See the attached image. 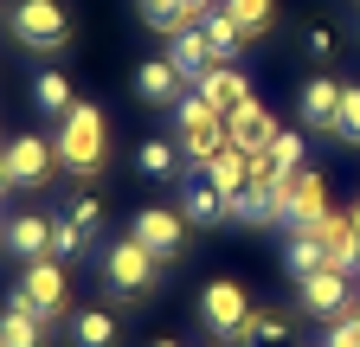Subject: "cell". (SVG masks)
<instances>
[{
  "mask_svg": "<svg viewBox=\"0 0 360 347\" xmlns=\"http://www.w3.org/2000/svg\"><path fill=\"white\" fill-rule=\"evenodd\" d=\"M335 136L347 148H360V84H347L341 91V116H335Z\"/></svg>",
  "mask_w": 360,
  "mask_h": 347,
  "instance_id": "29",
  "label": "cell"
},
{
  "mask_svg": "<svg viewBox=\"0 0 360 347\" xmlns=\"http://www.w3.org/2000/svg\"><path fill=\"white\" fill-rule=\"evenodd\" d=\"M277 206H283V225H290V232L315 225V219L328 212V187H322V174H315V167L283 174V181H277Z\"/></svg>",
  "mask_w": 360,
  "mask_h": 347,
  "instance_id": "7",
  "label": "cell"
},
{
  "mask_svg": "<svg viewBox=\"0 0 360 347\" xmlns=\"http://www.w3.org/2000/svg\"><path fill=\"white\" fill-rule=\"evenodd\" d=\"M296 302H302V315H315V322H341L354 309V277H341V270L296 277Z\"/></svg>",
  "mask_w": 360,
  "mask_h": 347,
  "instance_id": "8",
  "label": "cell"
},
{
  "mask_svg": "<svg viewBox=\"0 0 360 347\" xmlns=\"http://www.w3.org/2000/svg\"><path fill=\"white\" fill-rule=\"evenodd\" d=\"M354 309H360V296H354Z\"/></svg>",
  "mask_w": 360,
  "mask_h": 347,
  "instance_id": "35",
  "label": "cell"
},
{
  "mask_svg": "<svg viewBox=\"0 0 360 347\" xmlns=\"http://www.w3.org/2000/svg\"><path fill=\"white\" fill-rule=\"evenodd\" d=\"M180 219L187 225H225L232 219V206H225V193L206 181V167H193L187 181H180Z\"/></svg>",
  "mask_w": 360,
  "mask_h": 347,
  "instance_id": "13",
  "label": "cell"
},
{
  "mask_svg": "<svg viewBox=\"0 0 360 347\" xmlns=\"http://www.w3.org/2000/svg\"><path fill=\"white\" fill-rule=\"evenodd\" d=\"M187 232H193V225L180 219V206H142V212L129 219V238L142 244V251H155L161 264H174V257L187 251Z\"/></svg>",
  "mask_w": 360,
  "mask_h": 347,
  "instance_id": "5",
  "label": "cell"
},
{
  "mask_svg": "<svg viewBox=\"0 0 360 347\" xmlns=\"http://www.w3.org/2000/svg\"><path fill=\"white\" fill-rule=\"evenodd\" d=\"M193 26H200V39H206V46H212V58H219V65H232V58H238V52L251 46V39H245V26H238L232 13H225V7H212V13H200Z\"/></svg>",
  "mask_w": 360,
  "mask_h": 347,
  "instance_id": "20",
  "label": "cell"
},
{
  "mask_svg": "<svg viewBox=\"0 0 360 347\" xmlns=\"http://www.w3.org/2000/svg\"><path fill=\"white\" fill-rule=\"evenodd\" d=\"M167 58H174V71H180V77H187V91H200V84H206V71L219 65V58H212V46L200 39V26L174 32V39H167Z\"/></svg>",
  "mask_w": 360,
  "mask_h": 347,
  "instance_id": "17",
  "label": "cell"
},
{
  "mask_svg": "<svg viewBox=\"0 0 360 347\" xmlns=\"http://www.w3.org/2000/svg\"><path fill=\"white\" fill-rule=\"evenodd\" d=\"M200 167H206V181H212L225 199H232V193L251 181V155H238V148H219V155H212V161H200Z\"/></svg>",
  "mask_w": 360,
  "mask_h": 347,
  "instance_id": "23",
  "label": "cell"
},
{
  "mask_svg": "<svg viewBox=\"0 0 360 347\" xmlns=\"http://www.w3.org/2000/svg\"><path fill=\"white\" fill-rule=\"evenodd\" d=\"M0 206H7V181H0Z\"/></svg>",
  "mask_w": 360,
  "mask_h": 347,
  "instance_id": "33",
  "label": "cell"
},
{
  "mask_svg": "<svg viewBox=\"0 0 360 347\" xmlns=\"http://www.w3.org/2000/svg\"><path fill=\"white\" fill-rule=\"evenodd\" d=\"M0 341H7V347H45V341H52V322L26 302L20 283L7 289V302H0Z\"/></svg>",
  "mask_w": 360,
  "mask_h": 347,
  "instance_id": "12",
  "label": "cell"
},
{
  "mask_svg": "<svg viewBox=\"0 0 360 347\" xmlns=\"http://www.w3.org/2000/svg\"><path fill=\"white\" fill-rule=\"evenodd\" d=\"M283 264H290V277H315V270H335L328 232H322V225H302V232H290V244H283Z\"/></svg>",
  "mask_w": 360,
  "mask_h": 347,
  "instance_id": "15",
  "label": "cell"
},
{
  "mask_svg": "<svg viewBox=\"0 0 360 347\" xmlns=\"http://www.w3.org/2000/svg\"><path fill=\"white\" fill-rule=\"evenodd\" d=\"M219 7L245 26V39H264V32H270V20H277V0H219Z\"/></svg>",
  "mask_w": 360,
  "mask_h": 347,
  "instance_id": "27",
  "label": "cell"
},
{
  "mask_svg": "<svg viewBox=\"0 0 360 347\" xmlns=\"http://www.w3.org/2000/svg\"><path fill=\"white\" fill-rule=\"evenodd\" d=\"M0 347H7V341H0Z\"/></svg>",
  "mask_w": 360,
  "mask_h": 347,
  "instance_id": "36",
  "label": "cell"
},
{
  "mask_svg": "<svg viewBox=\"0 0 360 347\" xmlns=\"http://www.w3.org/2000/svg\"><path fill=\"white\" fill-rule=\"evenodd\" d=\"M135 7H142V26L148 32H161V39H174V32H187L200 13L187 7V0H135Z\"/></svg>",
  "mask_w": 360,
  "mask_h": 347,
  "instance_id": "22",
  "label": "cell"
},
{
  "mask_svg": "<svg viewBox=\"0 0 360 347\" xmlns=\"http://www.w3.org/2000/svg\"><path fill=\"white\" fill-rule=\"evenodd\" d=\"M277 136H283V122L270 116L257 97H251L245 110H232V116H225V148H238V155H264Z\"/></svg>",
  "mask_w": 360,
  "mask_h": 347,
  "instance_id": "11",
  "label": "cell"
},
{
  "mask_svg": "<svg viewBox=\"0 0 360 347\" xmlns=\"http://www.w3.org/2000/svg\"><path fill=\"white\" fill-rule=\"evenodd\" d=\"M110 155V116L97 103H77L71 116H58V167L71 174H97Z\"/></svg>",
  "mask_w": 360,
  "mask_h": 347,
  "instance_id": "1",
  "label": "cell"
},
{
  "mask_svg": "<svg viewBox=\"0 0 360 347\" xmlns=\"http://www.w3.org/2000/svg\"><path fill=\"white\" fill-rule=\"evenodd\" d=\"M200 97H206L219 116H232V110H245V103H251V77H245V71H232V65H212V71H206V84H200Z\"/></svg>",
  "mask_w": 360,
  "mask_h": 347,
  "instance_id": "19",
  "label": "cell"
},
{
  "mask_svg": "<svg viewBox=\"0 0 360 347\" xmlns=\"http://www.w3.org/2000/svg\"><path fill=\"white\" fill-rule=\"evenodd\" d=\"M302 52H309L315 65H328V58H335V32H328V26H315V32L302 39Z\"/></svg>",
  "mask_w": 360,
  "mask_h": 347,
  "instance_id": "32",
  "label": "cell"
},
{
  "mask_svg": "<svg viewBox=\"0 0 360 347\" xmlns=\"http://www.w3.org/2000/svg\"><path fill=\"white\" fill-rule=\"evenodd\" d=\"M174 142H180V155H187L193 167L200 161H212L219 148H225V116L193 91V97H180L174 103Z\"/></svg>",
  "mask_w": 360,
  "mask_h": 347,
  "instance_id": "4",
  "label": "cell"
},
{
  "mask_svg": "<svg viewBox=\"0 0 360 347\" xmlns=\"http://www.w3.org/2000/svg\"><path fill=\"white\" fill-rule=\"evenodd\" d=\"M71 347H116V315L110 309H84L71 322Z\"/></svg>",
  "mask_w": 360,
  "mask_h": 347,
  "instance_id": "26",
  "label": "cell"
},
{
  "mask_svg": "<svg viewBox=\"0 0 360 347\" xmlns=\"http://www.w3.org/2000/svg\"><path fill=\"white\" fill-rule=\"evenodd\" d=\"M341 91H347L341 77H309V84H302V97H296L302 122H309V129H328V136H335V116H341Z\"/></svg>",
  "mask_w": 360,
  "mask_h": 347,
  "instance_id": "16",
  "label": "cell"
},
{
  "mask_svg": "<svg viewBox=\"0 0 360 347\" xmlns=\"http://www.w3.org/2000/svg\"><path fill=\"white\" fill-rule=\"evenodd\" d=\"M0 244H7L20 264H39V257H52V219H45V212H13Z\"/></svg>",
  "mask_w": 360,
  "mask_h": 347,
  "instance_id": "14",
  "label": "cell"
},
{
  "mask_svg": "<svg viewBox=\"0 0 360 347\" xmlns=\"http://www.w3.org/2000/svg\"><path fill=\"white\" fill-rule=\"evenodd\" d=\"M200 322L219 334V341H245V322H251V296L232 283V277H212L200 289Z\"/></svg>",
  "mask_w": 360,
  "mask_h": 347,
  "instance_id": "6",
  "label": "cell"
},
{
  "mask_svg": "<svg viewBox=\"0 0 360 347\" xmlns=\"http://www.w3.org/2000/svg\"><path fill=\"white\" fill-rule=\"evenodd\" d=\"M103 283H110L116 302H142L161 283V257L142 251L135 238H116V244H103Z\"/></svg>",
  "mask_w": 360,
  "mask_h": 347,
  "instance_id": "3",
  "label": "cell"
},
{
  "mask_svg": "<svg viewBox=\"0 0 360 347\" xmlns=\"http://www.w3.org/2000/svg\"><path fill=\"white\" fill-rule=\"evenodd\" d=\"M322 347H360V309H347L341 322H328V334H322Z\"/></svg>",
  "mask_w": 360,
  "mask_h": 347,
  "instance_id": "31",
  "label": "cell"
},
{
  "mask_svg": "<svg viewBox=\"0 0 360 347\" xmlns=\"http://www.w3.org/2000/svg\"><path fill=\"white\" fill-rule=\"evenodd\" d=\"M155 347H180V341H155Z\"/></svg>",
  "mask_w": 360,
  "mask_h": 347,
  "instance_id": "34",
  "label": "cell"
},
{
  "mask_svg": "<svg viewBox=\"0 0 360 347\" xmlns=\"http://www.w3.org/2000/svg\"><path fill=\"white\" fill-rule=\"evenodd\" d=\"M135 174H148V181H187V174H180V142L148 136L142 148H135Z\"/></svg>",
  "mask_w": 360,
  "mask_h": 347,
  "instance_id": "21",
  "label": "cell"
},
{
  "mask_svg": "<svg viewBox=\"0 0 360 347\" xmlns=\"http://www.w3.org/2000/svg\"><path fill=\"white\" fill-rule=\"evenodd\" d=\"M0 155H7V181L13 187H45L52 167H58V142H45V136H13Z\"/></svg>",
  "mask_w": 360,
  "mask_h": 347,
  "instance_id": "10",
  "label": "cell"
},
{
  "mask_svg": "<svg viewBox=\"0 0 360 347\" xmlns=\"http://www.w3.org/2000/svg\"><path fill=\"white\" fill-rule=\"evenodd\" d=\"M20 289H26V302H32L45 322H58L65 302H71V277H65L58 257H39V264H26V270H20Z\"/></svg>",
  "mask_w": 360,
  "mask_h": 347,
  "instance_id": "9",
  "label": "cell"
},
{
  "mask_svg": "<svg viewBox=\"0 0 360 347\" xmlns=\"http://www.w3.org/2000/svg\"><path fill=\"white\" fill-rule=\"evenodd\" d=\"M135 97H142V103H180V97H187V77H180L174 71V58H148L142 71H135Z\"/></svg>",
  "mask_w": 360,
  "mask_h": 347,
  "instance_id": "18",
  "label": "cell"
},
{
  "mask_svg": "<svg viewBox=\"0 0 360 347\" xmlns=\"http://www.w3.org/2000/svg\"><path fill=\"white\" fill-rule=\"evenodd\" d=\"M7 32H13V46L52 58V52L71 46V13H65V0H13L7 7Z\"/></svg>",
  "mask_w": 360,
  "mask_h": 347,
  "instance_id": "2",
  "label": "cell"
},
{
  "mask_svg": "<svg viewBox=\"0 0 360 347\" xmlns=\"http://www.w3.org/2000/svg\"><path fill=\"white\" fill-rule=\"evenodd\" d=\"M65 212L77 219V232H84L90 244H97V232H103V199H97V193H77V199H71Z\"/></svg>",
  "mask_w": 360,
  "mask_h": 347,
  "instance_id": "30",
  "label": "cell"
},
{
  "mask_svg": "<svg viewBox=\"0 0 360 347\" xmlns=\"http://www.w3.org/2000/svg\"><path fill=\"white\" fill-rule=\"evenodd\" d=\"M84 251H90V238L77 232L71 212H58V219H52V257H58V264H71V257H84Z\"/></svg>",
  "mask_w": 360,
  "mask_h": 347,
  "instance_id": "28",
  "label": "cell"
},
{
  "mask_svg": "<svg viewBox=\"0 0 360 347\" xmlns=\"http://www.w3.org/2000/svg\"><path fill=\"white\" fill-rule=\"evenodd\" d=\"M283 341H290V309H251L245 347H283Z\"/></svg>",
  "mask_w": 360,
  "mask_h": 347,
  "instance_id": "25",
  "label": "cell"
},
{
  "mask_svg": "<svg viewBox=\"0 0 360 347\" xmlns=\"http://www.w3.org/2000/svg\"><path fill=\"white\" fill-rule=\"evenodd\" d=\"M32 103H39V116H71V110H77L71 77H65V71H39V77H32Z\"/></svg>",
  "mask_w": 360,
  "mask_h": 347,
  "instance_id": "24",
  "label": "cell"
}]
</instances>
